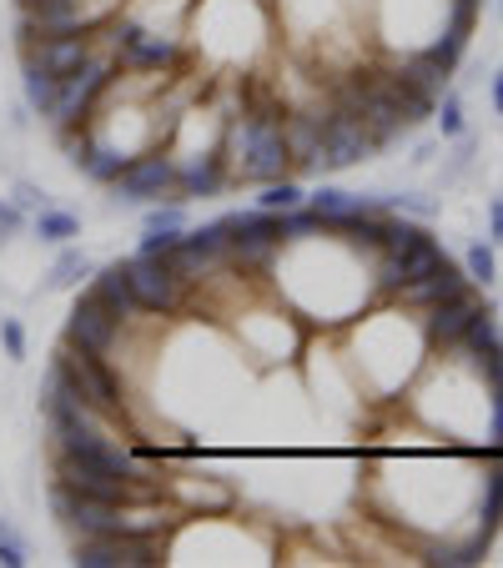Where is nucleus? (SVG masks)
Masks as SVG:
<instances>
[{"label": "nucleus", "instance_id": "nucleus-16", "mask_svg": "<svg viewBox=\"0 0 503 568\" xmlns=\"http://www.w3.org/2000/svg\"><path fill=\"white\" fill-rule=\"evenodd\" d=\"M398 71H403L408 81H413V87H423V91H429V97H443V91H449V65H443L433 51L403 55V65H398Z\"/></svg>", "mask_w": 503, "mask_h": 568}, {"label": "nucleus", "instance_id": "nucleus-11", "mask_svg": "<svg viewBox=\"0 0 503 568\" xmlns=\"http://www.w3.org/2000/svg\"><path fill=\"white\" fill-rule=\"evenodd\" d=\"M232 186V172H227L222 151H207V156H187L177 166V202H207V196H222Z\"/></svg>", "mask_w": 503, "mask_h": 568}, {"label": "nucleus", "instance_id": "nucleus-27", "mask_svg": "<svg viewBox=\"0 0 503 568\" xmlns=\"http://www.w3.org/2000/svg\"><path fill=\"white\" fill-rule=\"evenodd\" d=\"M177 247H182V232H147V236H141V247H137V252H141V257L167 262Z\"/></svg>", "mask_w": 503, "mask_h": 568}, {"label": "nucleus", "instance_id": "nucleus-21", "mask_svg": "<svg viewBox=\"0 0 503 568\" xmlns=\"http://www.w3.org/2000/svg\"><path fill=\"white\" fill-rule=\"evenodd\" d=\"M499 524H503V478H483V508H479V534L483 538H493L499 534Z\"/></svg>", "mask_w": 503, "mask_h": 568}, {"label": "nucleus", "instance_id": "nucleus-24", "mask_svg": "<svg viewBox=\"0 0 503 568\" xmlns=\"http://www.w3.org/2000/svg\"><path fill=\"white\" fill-rule=\"evenodd\" d=\"M147 232H187V212H182V202H151L147 206Z\"/></svg>", "mask_w": 503, "mask_h": 568}, {"label": "nucleus", "instance_id": "nucleus-4", "mask_svg": "<svg viewBox=\"0 0 503 568\" xmlns=\"http://www.w3.org/2000/svg\"><path fill=\"white\" fill-rule=\"evenodd\" d=\"M167 538L172 534H91L71 538L76 568H157L167 564Z\"/></svg>", "mask_w": 503, "mask_h": 568}, {"label": "nucleus", "instance_id": "nucleus-31", "mask_svg": "<svg viewBox=\"0 0 503 568\" xmlns=\"http://www.w3.org/2000/svg\"><path fill=\"white\" fill-rule=\"evenodd\" d=\"M26 226H31V222H26L21 206H16V202H0V242H11V236H21Z\"/></svg>", "mask_w": 503, "mask_h": 568}, {"label": "nucleus", "instance_id": "nucleus-12", "mask_svg": "<svg viewBox=\"0 0 503 568\" xmlns=\"http://www.w3.org/2000/svg\"><path fill=\"white\" fill-rule=\"evenodd\" d=\"M463 287H469V272H459L453 262H443V267L429 272V277L403 282V287L393 292V302H398V307H413V312H429V307H439V302L459 297Z\"/></svg>", "mask_w": 503, "mask_h": 568}, {"label": "nucleus", "instance_id": "nucleus-6", "mask_svg": "<svg viewBox=\"0 0 503 568\" xmlns=\"http://www.w3.org/2000/svg\"><path fill=\"white\" fill-rule=\"evenodd\" d=\"M121 337H127V322H121L107 302H97V292H91V287L71 302L61 343L81 347V353H97V357H107V363H111V357L121 353Z\"/></svg>", "mask_w": 503, "mask_h": 568}, {"label": "nucleus", "instance_id": "nucleus-23", "mask_svg": "<svg viewBox=\"0 0 503 568\" xmlns=\"http://www.w3.org/2000/svg\"><path fill=\"white\" fill-rule=\"evenodd\" d=\"M469 31H473V26L453 16V26H449V31H443V41H433L429 51L439 55V61H443V65H449V71H453V65H459V55H463V45H469Z\"/></svg>", "mask_w": 503, "mask_h": 568}, {"label": "nucleus", "instance_id": "nucleus-18", "mask_svg": "<svg viewBox=\"0 0 503 568\" xmlns=\"http://www.w3.org/2000/svg\"><path fill=\"white\" fill-rule=\"evenodd\" d=\"M81 277H91V262H87V252L76 247V242H66L61 257H56V267H51V277H46V287L66 292V287H76Z\"/></svg>", "mask_w": 503, "mask_h": 568}, {"label": "nucleus", "instance_id": "nucleus-14", "mask_svg": "<svg viewBox=\"0 0 503 568\" xmlns=\"http://www.w3.org/2000/svg\"><path fill=\"white\" fill-rule=\"evenodd\" d=\"M31 232H36V242H46V247H66V242L81 236V216L61 212V206H41V212L31 216Z\"/></svg>", "mask_w": 503, "mask_h": 568}, {"label": "nucleus", "instance_id": "nucleus-1", "mask_svg": "<svg viewBox=\"0 0 503 568\" xmlns=\"http://www.w3.org/2000/svg\"><path fill=\"white\" fill-rule=\"evenodd\" d=\"M51 518L66 528L71 538H91V534H177L187 524V514L172 498H151V504H111V498H91L76 494L71 483L46 488Z\"/></svg>", "mask_w": 503, "mask_h": 568}, {"label": "nucleus", "instance_id": "nucleus-10", "mask_svg": "<svg viewBox=\"0 0 503 568\" xmlns=\"http://www.w3.org/2000/svg\"><path fill=\"white\" fill-rule=\"evenodd\" d=\"M97 31H101V26H97ZM97 31H66V36H41V41H26L21 45V61H36L41 71H51V75H71L76 65H81L101 45Z\"/></svg>", "mask_w": 503, "mask_h": 568}, {"label": "nucleus", "instance_id": "nucleus-35", "mask_svg": "<svg viewBox=\"0 0 503 568\" xmlns=\"http://www.w3.org/2000/svg\"><path fill=\"white\" fill-rule=\"evenodd\" d=\"M16 6H41V0H16Z\"/></svg>", "mask_w": 503, "mask_h": 568}, {"label": "nucleus", "instance_id": "nucleus-3", "mask_svg": "<svg viewBox=\"0 0 503 568\" xmlns=\"http://www.w3.org/2000/svg\"><path fill=\"white\" fill-rule=\"evenodd\" d=\"M117 81H121V61L107 51V45H97V51L76 65L71 75H61V91H56V106H51V116H46V121H51L56 131L91 126L101 97H107Z\"/></svg>", "mask_w": 503, "mask_h": 568}, {"label": "nucleus", "instance_id": "nucleus-13", "mask_svg": "<svg viewBox=\"0 0 503 568\" xmlns=\"http://www.w3.org/2000/svg\"><path fill=\"white\" fill-rule=\"evenodd\" d=\"M91 292H97V302H107V307L117 312L127 327H137V322L147 317V312H141V302H137V287H131V267H127V262H107V267H97Z\"/></svg>", "mask_w": 503, "mask_h": 568}, {"label": "nucleus", "instance_id": "nucleus-26", "mask_svg": "<svg viewBox=\"0 0 503 568\" xmlns=\"http://www.w3.org/2000/svg\"><path fill=\"white\" fill-rule=\"evenodd\" d=\"M348 202H353V192H343V186H328V182H322L318 192L308 196V206H312V212H322V216H343Z\"/></svg>", "mask_w": 503, "mask_h": 568}, {"label": "nucleus", "instance_id": "nucleus-34", "mask_svg": "<svg viewBox=\"0 0 503 568\" xmlns=\"http://www.w3.org/2000/svg\"><path fill=\"white\" fill-rule=\"evenodd\" d=\"M493 111L503 116V71H493Z\"/></svg>", "mask_w": 503, "mask_h": 568}, {"label": "nucleus", "instance_id": "nucleus-30", "mask_svg": "<svg viewBox=\"0 0 503 568\" xmlns=\"http://www.w3.org/2000/svg\"><path fill=\"white\" fill-rule=\"evenodd\" d=\"M11 202L21 206L26 216H36V212H41V206H51V196H46L36 182H16V196H11Z\"/></svg>", "mask_w": 503, "mask_h": 568}, {"label": "nucleus", "instance_id": "nucleus-8", "mask_svg": "<svg viewBox=\"0 0 503 568\" xmlns=\"http://www.w3.org/2000/svg\"><path fill=\"white\" fill-rule=\"evenodd\" d=\"M338 106V101H332ZM378 151L373 131L363 126L358 116H348V111H332V121L322 126V151L312 156L308 172L312 176H328V172H348V166H358V161H368Z\"/></svg>", "mask_w": 503, "mask_h": 568}, {"label": "nucleus", "instance_id": "nucleus-19", "mask_svg": "<svg viewBox=\"0 0 503 568\" xmlns=\"http://www.w3.org/2000/svg\"><path fill=\"white\" fill-rule=\"evenodd\" d=\"M302 202H308V192H302V182H292V176L262 182V192H258L262 212H292V206H302Z\"/></svg>", "mask_w": 503, "mask_h": 568}, {"label": "nucleus", "instance_id": "nucleus-25", "mask_svg": "<svg viewBox=\"0 0 503 568\" xmlns=\"http://www.w3.org/2000/svg\"><path fill=\"white\" fill-rule=\"evenodd\" d=\"M0 568H26V538L11 518H0Z\"/></svg>", "mask_w": 503, "mask_h": 568}, {"label": "nucleus", "instance_id": "nucleus-15", "mask_svg": "<svg viewBox=\"0 0 503 568\" xmlns=\"http://www.w3.org/2000/svg\"><path fill=\"white\" fill-rule=\"evenodd\" d=\"M21 91H26V106H31L36 116H51L56 91H61V75L41 71L36 61H21Z\"/></svg>", "mask_w": 503, "mask_h": 568}, {"label": "nucleus", "instance_id": "nucleus-7", "mask_svg": "<svg viewBox=\"0 0 503 568\" xmlns=\"http://www.w3.org/2000/svg\"><path fill=\"white\" fill-rule=\"evenodd\" d=\"M127 267H131V287H137V302L147 317H182L187 302H192V287L167 262L137 252V257H127Z\"/></svg>", "mask_w": 503, "mask_h": 568}, {"label": "nucleus", "instance_id": "nucleus-9", "mask_svg": "<svg viewBox=\"0 0 503 568\" xmlns=\"http://www.w3.org/2000/svg\"><path fill=\"white\" fill-rule=\"evenodd\" d=\"M483 312H493V307L473 287H463L459 297H449V302H439V307L423 312V337H429L433 353H453V347H459V337L469 333V322L483 317Z\"/></svg>", "mask_w": 503, "mask_h": 568}, {"label": "nucleus", "instance_id": "nucleus-33", "mask_svg": "<svg viewBox=\"0 0 503 568\" xmlns=\"http://www.w3.org/2000/svg\"><path fill=\"white\" fill-rule=\"evenodd\" d=\"M493 438L503 443V383L493 387Z\"/></svg>", "mask_w": 503, "mask_h": 568}, {"label": "nucleus", "instance_id": "nucleus-28", "mask_svg": "<svg viewBox=\"0 0 503 568\" xmlns=\"http://www.w3.org/2000/svg\"><path fill=\"white\" fill-rule=\"evenodd\" d=\"M0 347L11 363H26V327L16 317H0Z\"/></svg>", "mask_w": 503, "mask_h": 568}, {"label": "nucleus", "instance_id": "nucleus-20", "mask_svg": "<svg viewBox=\"0 0 503 568\" xmlns=\"http://www.w3.org/2000/svg\"><path fill=\"white\" fill-rule=\"evenodd\" d=\"M463 272H469L473 287H493V282H499V257H493V247L473 242V247L463 252Z\"/></svg>", "mask_w": 503, "mask_h": 568}, {"label": "nucleus", "instance_id": "nucleus-32", "mask_svg": "<svg viewBox=\"0 0 503 568\" xmlns=\"http://www.w3.org/2000/svg\"><path fill=\"white\" fill-rule=\"evenodd\" d=\"M489 226H493V242H503V196L489 202Z\"/></svg>", "mask_w": 503, "mask_h": 568}, {"label": "nucleus", "instance_id": "nucleus-2", "mask_svg": "<svg viewBox=\"0 0 503 568\" xmlns=\"http://www.w3.org/2000/svg\"><path fill=\"white\" fill-rule=\"evenodd\" d=\"M51 367L71 383V393L81 397V403H91V408L101 413V418H111L117 428H131V403H127V383L117 377V367L107 363V357L97 353H81V347L61 343L51 357Z\"/></svg>", "mask_w": 503, "mask_h": 568}, {"label": "nucleus", "instance_id": "nucleus-22", "mask_svg": "<svg viewBox=\"0 0 503 568\" xmlns=\"http://www.w3.org/2000/svg\"><path fill=\"white\" fill-rule=\"evenodd\" d=\"M433 121H439L443 141H463V97L459 91H443L439 106H433Z\"/></svg>", "mask_w": 503, "mask_h": 568}, {"label": "nucleus", "instance_id": "nucleus-29", "mask_svg": "<svg viewBox=\"0 0 503 568\" xmlns=\"http://www.w3.org/2000/svg\"><path fill=\"white\" fill-rule=\"evenodd\" d=\"M388 206H393V212H413V216H423V222H429V216H439V202H433V196H418V192L388 196Z\"/></svg>", "mask_w": 503, "mask_h": 568}, {"label": "nucleus", "instance_id": "nucleus-36", "mask_svg": "<svg viewBox=\"0 0 503 568\" xmlns=\"http://www.w3.org/2000/svg\"><path fill=\"white\" fill-rule=\"evenodd\" d=\"M499 11H503V0H499Z\"/></svg>", "mask_w": 503, "mask_h": 568}, {"label": "nucleus", "instance_id": "nucleus-17", "mask_svg": "<svg viewBox=\"0 0 503 568\" xmlns=\"http://www.w3.org/2000/svg\"><path fill=\"white\" fill-rule=\"evenodd\" d=\"M398 257V267H403V282H413V277H429V272H439L443 262H449V252L439 247V242H418V247H408V252H393Z\"/></svg>", "mask_w": 503, "mask_h": 568}, {"label": "nucleus", "instance_id": "nucleus-5", "mask_svg": "<svg viewBox=\"0 0 503 568\" xmlns=\"http://www.w3.org/2000/svg\"><path fill=\"white\" fill-rule=\"evenodd\" d=\"M111 202L117 206H151V202H177V161L167 156V146H151L141 156H131L121 166V176L111 182Z\"/></svg>", "mask_w": 503, "mask_h": 568}]
</instances>
